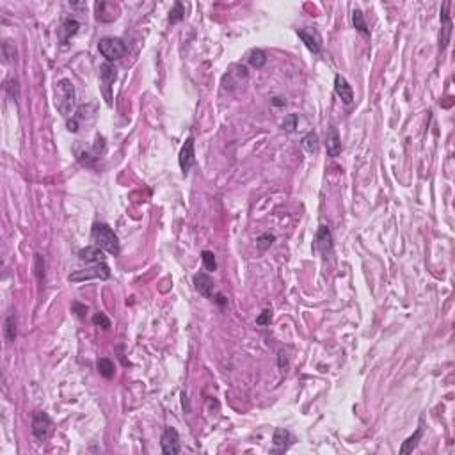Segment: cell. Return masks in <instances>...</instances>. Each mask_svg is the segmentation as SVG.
I'll return each mask as SVG.
<instances>
[{
    "instance_id": "obj_1",
    "label": "cell",
    "mask_w": 455,
    "mask_h": 455,
    "mask_svg": "<svg viewBox=\"0 0 455 455\" xmlns=\"http://www.w3.org/2000/svg\"><path fill=\"white\" fill-rule=\"evenodd\" d=\"M56 107L64 118H69L75 109V85L69 78H61L56 84Z\"/></svg>"
},
{
    "instance_id": "obj_2",
    "label": "cell",
    "mask_w": 455,
    "mask_h": 455,
    "mask_svg": "<svg viewBox=\"0 0 455 455\" xmlns=\"http://www.w3.org/2000/svg\"><path fill=\"white\" fill-rule=\"evenodd\" d=\"M91 238H93L94 246L102 247L103 251L111 253V255L118 256L119 255V240L116 237L114 231L103 222H96L91 230Z\"/></svg>"
},
{
    "instance_id": "obj_3",
    "label": "cell",
    "mask_w": 455,
    "mask_h": 455,
    "mask_svg": "<svg viewBox=\"0 0 455 455\" xmlns=\"http://www.w3.org/2000/svg\"><path fill=\"white\" fill-rule=\"evenodd\" d=\"M98 50L107 59V63H114V61H119L121 57H125V54H127V45H125V41L121 38L107 36V38L100 39Z\"/></svg>"
},
{
    "instance_id": "obj_4",
    "label": "cell",
    "mask_w": 455,
    "mask_h": 455,
    "mask_svg": "<svg viewBox=\"0 0 455 455\" xmlns=\"http://www.w3.org/2000/svg\"><path fill=\"white\" fill-rule=\"evenodd\" d=\"M111 277V268L109 265L103 261V263H94L93 267L84 268V270H77L68 276L69 283H82V281L87 279H109Z\"/></svg>"
},
{
    "instance_id": "obj_5",
    "label": "cell",
    "mask_w": 455,
    "mask_h": 455,
    "mask_svg": "<svg viewBox=\"0 0 455 455\" xmlns=\"http://www.w3.org/2000/svg\"><path fill=\"white\" fill-rule=\"evenodd\" d=\"M94 16L102 23H111V21L118 20L119 16V5L116 2H105L100 0L94 4Z\"/></svg>"
},
{
    "instance_id": "obj_6",
    "label": "cell",
    "mask_w": 455,
    "mask_h": 455,
    "mask_svg": "<svg viewBox=\"0 0 455 455\" xmlns=\"http://www.w3.org/2000/svg\"><path fill=\"white\" fill-rule=\"evenodd\" d=\"M114 80H116L114 66H111V63H105L100 68V87H102V93L109 105L112 103V84H114Z\"/></svg>"
},
{
    "instance_id": "obj_7",
    "label": "cell",
    "mask_w": 455,
    "mask_h": 455,
    "mask_svg": "<svg viewBox=\"0 0 455 455\" xmlns=\"http://www.w3.org/2000/svg\"><path fill=\"white\" fill-rule=\"evenodd\" d=\"M52 421L50 416L47 413H41V411H36L34 416H32V434H34L36 441L43 443L48 438V432H50Z\"/></svg>"
},
{
    "instance_id": "obj_8",
    "label": "cell",
    "mask_w": 455,
    "mask_h": 455,
    "mask_svg": "<svg viewBox=\"0 0 455 455\" xmlns=\"http://www.w3.org/2000/svg\"><path fill=\"white\" fill-rule=\"evenodd\" d=\"M160 445H162V454H166V455L180 454L182 448H180V436H178V432H176V429L167 427V429L164 430V434H162Z\"/></svg>"
},
{
    "instance_id": "obj_9",
    "label": "cell",
    "mask_w": 455,
    "mask_h": 455,
    "mask_svg": "<svg viewBox=\"0 0 455 455\" xmlns=\"http://www.w3.org/2000/svg\"><path fill=\"white\" fill-rule=\"evenodd\" d=\"M315 247H317V251L322 255L324 260L329 258V255H331V251H332V235L327 226H320L319 228V231H317Z\"/></svg>"
},
{
    "instance_id": "obj_10",
    "label": "cell",
    "mask_w": 455,
    "mask_h": 455,
    "mask_svg": "<svg viewBox=\"0 0 455 455\" xmlns=\"http://www.w3.org/2000/svg\"><path fill=\"white\" fill-rule=\"evenodd\" d=\"M448 7H450V2H445L441 9V32H439V48L441 52L448 47L450 43V36H452V18L448 14Z\"/></svg>"
},
{
    "instance_id": "obj_11",
    "label": "cell",
    "mask_w": 455,
    "mask_h": 455,
    "mask_svg": "<svg viewBox=\"0 0 455 455\" xmlns=\"http://www.w3.org/2000/svg\"><path fill=\"white\" fill-rule=\"evenodd\" d=\"M196 155H194V139L192 137H189L187 140H185V144L182 146V151H180V167H182L183 175H187L189 171H191V167L194 166V162H196Z\"/></svg>"
},
{
    "instance_id": "obj_12",
    "label": "cell",
    "mask_w": 455,
    "mask_h": 455,
    "mask_svg": "<svg viewBox=\"0 0 455 455\" xmlns=\"http://www.w3.org/2000/svg\"><path fill=\"white\" fill-rule=\"evenodd\" d=\"M334 93L338 94V98L345 103V105H352L354 102V91L350 87V84L347 82V78L336 75L334 77Z\"/></svg>"
},
{
    "instance_id": "obj_13",
    "label": "cell",
    "mask_w": 455,
    "mask_h": 455,
    "mask_svg": "<svg viewBox=\"0 0 455 455\" xmlns=\"http://www.w3.org/2000/svg\"><path fill=\"white\" fill-rule=\"evenodd\" d=\"M272 441H274V447L270 448V454H283V452L288 450V447L292 445L294 438H292V434H290L286 429H276Z\"/></svg>"
},
{
    "instance_id": "obj_14",
    "label": "cell",
    "mask_w": 455,
    "mask_h": 455,
    "mask_svg": "<svg viewBox=\"0 0 455 455\" xmlns=\"http://www.w3.org/2000/svg\"><path fill=\"white\" fill-rule=\"evenodd\" d=\"M297 36L302 39V43L310 48L313 54H319L322 50V38L317 34L315 30H306V29H299L297 30Z\"/></svg>"
},
{
    "instance_id": "obj_15",
    "label": "cell",
    "mask_w": 455,
    "mask_h": 455,
    "mask_svg": "<svg viewBox=\"0 0 455 455\" xmlns=\"http://www.w3.org/2000/svg\"><path fill=\"white\" fill-rule=\"evenodd\" d=\"M78 258H80L82 261H87V263H103V261H105V251L98 246H89V247L80 249Z\"/></svg>"
},
{
    "instance_id": "obj_16",
    "label": "cell",
    "mask_w": 455,
    "mask_h": 455,
    "mask_svg": "<svg viewBox=\"0 0 455 455\" xmlns=\"http://www.w3.org/2000/svg\"><path fill=\"white\" fill-rule=\"evenodd\" d=\"M194 285H196V290L203 295V297H206V299L213 297V279L208 276V274H204V272L196 274V276H194Z\"/></svg>"
},
{
    "instance_id": "obj_17",
    "label": "cell",
    "mask_w": 455,
    "mask_h": 455,
    "mask_svg": "<svg viewBox=\"0 0 455 455\" xmlns=\"http://www.w3.org/2000/svg\"><path fill=\"white\" fill-rule=\"evenodd\" d=\"M73 151H75V155H77V160L80 162L82 166L93 167L94 162H96V158H98V155L94 153L93 149L85 148V146H82V144L75 146V148H73Z\"/></svg>"
},
{
    "instance_id": "obj_18",
    "label": "cell",
    "mask_w": 455,
    "mask_h": 455,
    "mask_svg": "<svg viewBox=\"0 0 455 455\" xmlns=\"http://www.w3.org/2000/svg\"><path fill=\"white\" fill-rule=\"evenodd\" d=\"M325 146H327V155H329V157H338V155L341 153V140H340V135H338L336 128H331V132L327 133Z\"/></svg>"
},
{
    "instance_id": "obj_19",
    "label": "cell",
    "mask_w": 455,
    "mask_h": 455,
    "mask_svg": "<svg viewBox=\"0 0 455 455\" xmlns=\"http://www.w3.org/2000/svg\"><path fill=\"white\" fill-rule=\"evenodd\" d=\"M421 434H423V427L420 425V427H418L416 432H414V434L411 436V438L405 439L404 445L400 447V454H411V452H413L414 448L418 447V441L421 439Z\"/></svg>"
},
{
    "instance_id": "obj_20",
    "label": "cell",
    "mask_w": 455,
    "mask_h": 455,
    "mask_svg": "<svg viewBox=\"0 0 455 455\" xmlns=\"http://www.w3.org/2000/svg\"><path fill=\"white\" fill-rule=\"evenodd\" d=\"M63 41H66V39H69L71 36H75L78 32V29H80V23H78L77 20H73V18H66V20L63 21Z\"/></svg>"
},
{
    "instance_id": "obj_21",
    "label": "cell",
    "mask_w": 455,
    "mask_h": 455,
    "mask_svg": "<svg viewBox=\"0 0 455 455\" xmlns=\"http://www.w3.org/2000/svg\"><path fill=\"white\" fill-rule=\"evenodd\" d=\"M352 23H354V27H356V30L359 32V34H363V36H368V34H370V29H368V25H366L365 16H363V13L359 11V9H354V13H352Z\"/></svg>"
},
{
    "instance_id": "obj_22",
    "label": "cell",
    "mask_w": 455,
    "mask_h": 455,
    "mask_svg": "<svg viewBox=\"0 0 455 455\" xmlns=\"http://www.w3.org/2000/svg\"><path fill=\"white\" fill-rule=\"evenodd\" d=\"M301 146L306 149L308 153H315L317 149H319V135L315 132H308L306 135L302 137Z\"/></svg>"
},
{
    "instance_id": "obj_23",
    "label": "cell",
    "mask_w": 455,
    "mask_h": 455,
    "mask_svg": "<svg viewBox=\"0 0 455 455\" xmlns=\"http://www.w3.org/2000/svg\"><path fill=\"white\" fill-rule=\"evenodd\" d=\"M4 334H5V340H7V343H13L14 338H16V319H14L13 313H11V315L5 319Z\"/></svg>"
},
{
    "instance_id": "obj_24",
    "label": "cell",
    "mask_w": 455,
    "mask_h": 455,
    "mask_svg": "<svg viewBox=\"0 0 455 455\" xmlns=\"http://www.w3.org/2000/svg\"><path fill=\"white\" fill-rule=\"evenodd\" d=\"M96 366H98V372H100V374H102L105 379H112V377H114V363H112L111 359H107V357H102V359H98Z\"/></svg>"
},
{
    "instance_id": "obj_25",
    "label": "cell",
    "mask_w": 455,
    "mask_h": 455,
    "mask_svg": "<svg viewBox=\"0 0 455 455\" xmlns=\"http://www.w3.org/2000/svg\"><path fill=\"white\" fill-rule=\"evenodd\" d=\"M265 63H267V54L263 50L256 48V50L249 54V64L255 66V68H261V66H265Z\"/></svg>"
},
{
    "instance_id": "obj_26",
    "label": "cell",
    "mask_w": 455,
    "mask_h": 455,
    "mask_svg": "<svg viewBox=\"0 0 455 455\" xmlns=\"http://www.w3.org/2000/svg\"><path fill=\"white\" fill-rule=\"evenodd\" d=\"M185 16V7H183L182 2H175L173 9L169 11V23H178V21L183 20Z\"/></svg>"
},
{
    "instance_id": "obj_27",
    "label": "cell",
    "mask_w": 455,
    "mask_h": 455,
    "mask_svg": "<svg viewBox=\"0 0 455 455\" xmlns=\"http://www.w3.org/2000/svg\"><path fill=\"white\" fill-rule=\"evenodd\" d=\"M274 240H276V237L272 233H261L258 237V240H256V247H258L260 251H267V249H270Z\"/></svg>"
},
{
    "instance_id": "obj_28",
    "label": "cell",
    "mask_w": 455,
    "mask_h": 455,
    "mask_svg": "<svg viewBox=\"0 0 455 455\" xmlns=\"http://www.w3.org/2000/svg\"><path fill=\"white\" fill-rule=\"evenodd\" d=\"M201 258H203V265L208 272H213L217 268V261H215V255L212 251H203L201 253Z\"/></svg>"
},
{
    "instance_id": "obj_29",
    "label": "cell",
    "mask_w": 455,
    "mask_h": 455,
    "mask_svg": "<svg viewBox=\"0 0 455 455\" xmlns=\"http://www.w3.org/2000/svg\"><path fill=\"white\" fill-rule=\"evenodd\" d=\"M297 123H299V116L297 114H288L285 118V121L281 123V128H283L285 132H295Z\"/></svg>"
},
{
    "instance_id": "obj_30",
    "label": "cell",
    "mask_w": 455,
    "mask_h": 455,
    "mask_svg": "<svg viewBox=\"0 0 455 455\" xmlns=\"http://www.w3.org/2000/svg\"><path fill=\"white\" fill-rule=\"evenodd\" d=\"M2 56H4L5 63L16 59V48H14V45L11 41H5L4 45H2Z\"/></svg>"
},
{
    "instance_id": "obj_31",
    "label": "cell",
    "mask_w": 455,
    "mask_h": 455,
    "mask_svg": "<svg viewBox=\"0 0 455 455\" xmlns=\"http://www.w3.org/2000/svg\"><path fill=\"white\" fill-rule=\"evenodd\" d=\"M5 89H7V93L11 94V98L14 100V102H18V98H20V93H18V80L16 78H11V80L5 82Z\"/></svg>"
},
{
    "instance_id": "obj_32",
    "label": "cell",
    "mask_w": 455,
    "mask_h": 455,
    "mask_svg": "<svg viewBox=\"0 0 455 455\" xmlns=\"http://www.w3.org/2000/svg\"><path fill=\"white\" fill-rule=\"evenodd\" d=\"M93 324L96 325V327H102V329H109V327H111V320L107 319L103 313H96V315L93 317Z\"/></svg>"
},
{
    "instance_id": "obj_33",
    "label": "cell",
    "mask_w": 455,
    "mask_h": 455,
    "mask_svg": "<svg viewBox=\"0 0 455 455\" xmlns=\"http://www.w3.org/2000/svg\"><path fill=\"white\" fill-rule=\"evenodd\" d=\"M270 317H272V315H270V310H265L263 313H261V315L256 319V324H258V325H261V327H265V325H268V324H270Z\"/></svg>"
},
{
    "instance_id": "obj_34",
    "label": "cell",
    "mask_w": 455,
    "mask_h": 455,
    "mask_svg": "<svg viewBox=\"0 0 455 455\" xmlns=\"http://www.w3.org/2000/svg\"><path fill=\"white\" fill-rule=\"evenodd\" d=\"M71 310L75 311V313H77L78 319H84V315H85V311H87V308L82 306V304H78V302H73V304H71Z\"/></svg>"
},
{
    "instance_id": "obj_35",
    "label": "cell",
    "mask_w": 455,
    "mask_h": 455,
    "mask_svg": "<svg viewBox=\"0 0 455 455\" xmlns=\"http://www.w3.org/2000/svg\"><path fill=\"white\" fill-rule=\"evenodd\" d=\"M286 366H288V357H286L285 350H281L279 352V368L281 370H286Z\"/></svg>"
},
{
    "instance_id": "obj_36",
    "label": "cell",
    "mask_w": 455,
    "mask_h": 455,
    "mask_svg": "<svg viewBox=\"0 0 455 455\" xmlns=\"http://www.w3.org/2000/svg\"><path fill=\"white\" fill-rule=\"evenodd\" d=\"M68 130H69V132H77V130H78L77 119H73V121H68Z\"/></svg>"
},
{
    "instance_id": "obj_37",
    "label": "cell",
    "mask_w": 455,
    "mask_h": 455,
    "mask_svg": "<svg viewBox=\"0 0 455 455\" xmlns=\"http://www.w3.org/2000/svg\"><path fill=\"white\" fill-rule=\"evenodd\" d=\"M272 103H274L276 107H281V105H285V100L279 98V96H276V98H272Z\"/></svg>"
}]
</instances>
